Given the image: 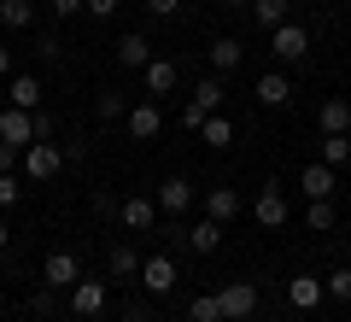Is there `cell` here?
Masks as SVG:
<instances>
[{
	"label": "cell",
	"mask_w": 351,
	"mask_h": 322,
	"mask_svg": "<svg viewBox=\"0 0 351 322\" xmlns=\"http://www.w3.org/2000/svg\"><path fill=\"white\" fill-rule=\"evenodd\" d=\"M18 170H24V182H53V176L64 170V147H53V141H29V147L18 152Z\"/></svg>",
	"instance_id": "6da1fadb"
},
{
	"label": "cell",
	"mask_w": 351,
	"mask_h": 322,
	"mask_svg": "<svg viewBox=\"0 0 351 322\" xmlns=\"http://www.w3.org/2000/svg\"><path fill=\"white\" fill-rule=\"evenodd\" d=\"M269 53H276L281 65H299L304 53H311V30L293 24V18H287V24H276V30H269Z\"/></svg>",
	"instance_id": "7a4b0ae2"
},
{
	"label": "cell",
	"mask_w": 351,
	"mask_h": 322,
	"mask_svg": "<svg viewBox=\"0 0 351 322\" xmlns=\"http://www.w3.org/2000/svg\"><path fill=\"white\" fill-rule=\"evenodd\" d=\"M82 281V264H76V252H47V264H41V287H53V293H71V287Z\"/></svg>",
	"instance_id": "3957f363"
},
{
	"label": "cell",
	"mask_w": 351,
	"mask_h": 322,
	"mask_svg": "<svg viewBox=\"0 0 351 322\" xmlns=\"http://www.w3.org/2000/svg\"><path fill=\"white\" fill-rule=\"evenodd\" d=\"M106 299H112V293H106V281H88V275H82V281L71 287V317H76V322L106 317Z\"/></svg>",
	"instance_id": "277c9868"
},
{
	"label": "cell",
	"mask_w": 351,
	"mask_h": 322,
	"mask_svg": "<svg viewBox=\"0 0 351 322\" xmlns=\"http://www.w3.org/2000/svg\"><path fill=\"white\" fill-rule=\"evenodd\" d=\"M36 141V112H18V106H0V147L24 152Z\"/></svg>",
	"instance_id": "5b68a950"
},
{
	"label": "cell",
	"mask_w": 351,
	"mask_h": 322,
	"mask_svg": "<svg viewBox=\"0 0 351 322\" xmlns=\"http://www.w3.org/2000/svg\"><path fill=\"white\" fill-rule=\"evenodd\" d=\"M147 293H176V258L170 252H152V258H141V275H135Z\"/></svg>",
	"instance_id": "8992f818"
},
{
	"label": "cell",
	"mask_w": 351,
	"mask_h": 322,
	"mask_svg": "<svg viewBox=\"0 0 351 322\" xmlns=\"http://www.w3.org/2000/svg\"><path fill=\"white\" fill-rule=\"evenodd\" d=\"M217 305H223V322H246L252 310H258V287L252 281H228L223 293H217Z\"/></svg>",
	"instance_id": "52a82bcc"
},
{
	"label": "cell",
	"mask_w": 351,
	"mask_h": 322,
	"mask_svg": "<svg viewBox=\"0 0 351 322\" xmlns=\"http://www.w3.org/2000/svg\"><path fill=\"white\" fill-rule=\"evenodd\" d=\"M6 106H18V112H41V76L12 71V76H6Z\"/></svg>",
	"instance_id": "ba28073f"
},
{
	"label": "cell",
	"mask_w": 351,
	"mask_h": 322,
	"mask_svg": "<svg viewBox=\"0 0 351 322\" xmlns=\"http://www.w3.org/2000/svg\"><path fill=\"white\" fill-rule=\"evenodd\" d=\"M316 129L322 135H351V94H334L316 106Z\"/></svg>",
	"instance_id": "9c48e42d"
},
{
	"label": "cell",
	"mask_w": 351,
	"mask_h": 322,
	"mask_svg": "<svg viewBox=\"0 0 351 322\" xmlns=\"http://www.w3.org/2000/svg\"><path fill=\"white\" fill-rule=\"evenodd\" d=\"M252 217H258L263 229H281V223H287V199H281L276 182H263V187H258V199H252Z\"/></svg>",
	"instance_id": "30bf717a"
},
{
	"label": "cell",
	"mask_w": 351,
	"mask_h": 322,
	"mask_svg": "<svg viewBox=\"0 0 351 322\" xmlns=\"http://www.w3.org/2000/svg\"><path fill=\"white\" fill-rule=\"evenodd\" d=\"M117 217H123V229H135V235H147V229L158 223V199H147V194H129L123 205H117Z\"/></svg>",
	"instance_id": "8fae6325"
},
{
	"label": "cell",
	"mask_w": 351,
	"mask_h": 322,
	"mask_svg": "<svg viewBox=\"0 0 351 322\" xmlns=\"http://www.w3.org/2000/svg\"><path fill=\"white\" fill-rule=\"evenodd\" d=\"M152 199H158V211L182 217V211L193 205V182H188V176H164V182H158V194H152Z\"/></svg>",
	"instance_id": "7c38bea8"
},
{
	"label": "cell",
	"mask_w": 351,
	"mask_h": 322,
	"mask_svg": "<svg viewBox=\"0 0 351 322\" xmlns=\"http://www.w3.org/2000/svg\"><path fill=\"white\" fill-rule=\"evenodd\" d=\"M299 187H304V199H334V164H322V159H311V164H304V170H299Z\"/></svg>",
	"instance_id": "4fadbf2b"
},
{
	"label": "cell",
	"mask_w": 351,
	"mask_h": 322,
	"mask_svg": "<svg viewBox=\"0 0 351 322\" xmlns=\"http://www.w3.org/2000/svg\"><path fill=\"white\" fill-rule=\"evenodd\" d=\"M322 299H328L322 275H293V281H287V305H293V310H316Z\"/></svg>",
	"instance_id": "5bb4252c"
},
{
	"label": "cell",
	"mask_w": 351,
	"mask_h": 322,
	"mask_svg": "<svg viewBox=\"0 0 351 322\" xmlns=\"http://www.w3.org/2000/svg\"><path fill=\"white\" fill-rule=\"evenodd\" d=\"M123 124H129V135H135V141H152V135L164 129V112L152 106V100H141V106H129V117H123Z\"/></svg>",
	"instance_id": "9a60e30c"
},
{
	"label": "cell",
	"mask_w": 351,
	"mask_h": 322,
	"mask_svg": "<svg viewBox=\"0 0 351 322\" xmlns=\"http://www.w3.org/2000/svg\"><path fill=\"white\" fill-rule=\"evenodd\" d=\"M117 65H123V71H147L152 65V41L141 36V30H129V36L117 41Z\"/></svg>",
	"instance_id": "2e32d148"
},
{
	"label": "cell",
	"mask_w": 351,
	"mask_h": 322,
	"mask_svg": "<svg viewBox=\"0 0 351 322\" xmlns=\"http://www.w3.org/2000/svg\"><path fill=\"white\" fill-rule=\"evenodd\" d=\"M252 94H258V106H269V112H276V106H287V100H293V82H287L281 71H263Z\"/></svg>",
	"instance_id": "e0dca14e"
},
{
	"label": "cell",
	"mask_w": 351,
	"mask_h": 322,
	"mask_svg": "<svg viewBox=\"0 0 351 322\" xmlns=\"http://www.w3.org/2000/svg\"><path fill=\"white\" fill-rule=\"evenodd\" d=\"M106 270H112V281H135L141 275V252L129 246V240H117V246L106 252Z\"/></svg>",
	"instance_id": "ac0fdd59"
},
{
	"label": "cell",
	"mask_w": 351,
	"mask_h": 322,
	"mask_svg": "<svg viewBox=\"0 0 351 322\" xmlns=\"http://www.w3.org/2000/svg\"><path fill=\"white\" fill-rule=\"evenodd\" d=\"M240 59H246V41H234V36H217V41H211V71H217V76L240 71Z\"/></svg>",
	"instance_id": "d6986e66"
},
{
	"label": "cell",
	"mask_w": 351,
	"mask_h": 322,
	"mask_svg": "<svg viewBox=\"0 0 351 322\" xmlns=\"http://www.w3.org/2000/svg\"><path fill=\"white\" fill-rule=\"evenodd\" d=\"M205 217H217V223H234V217H240V194H234V187H211V194H205Z\"/></svg>",
	"instance_id": "ffe728a7"
},
{
	"label": "cell",
	"mask_w": 351,
	"mask_h": 322,
	"mask_svg": "<svg viewBox=\"0 0 351 322\" xmlns=\"http://www.w3.org/2000/svg\"><path fill=\"white\" fill-rule=\"evenodd\" d=\"M188 246L199 252V258H211V252L223 246V223H217V217H199V223L188 229Z\"/></svg>",
	"instance_id": "44dd1931"
},
{
	"label": "cell",
	"mask_w": 351,
	"mask_h": 322,
	"mask_svg": "<svg viewBox=\"0 0 351 322\" xmlns=\"http://www.w3.org/2000/svg\"><path fill=\"white\" fill-rule=\"evenodd\" d=\"M141 76H147V94H170L176 88V59H158V53H152V65Z\"/></svg>",
	"instance_id": "7402d4cb"
},
{
	"label": "cell",
	"mask_w": 351,
	"mask_h": 322,
	"mask_svg": "<svg viewBox=\"0 0 351 322\" xmlns=\"http://www.w3.org/2000/svg\"><path fill=\"white\" fill-rule=\"evenodd\" d=\"M223 94H228V88H223V76H205V82H193V106H199V112H223Z\"/></svg>",
	"instance_id": "603a6c76"
},
{
	"label": "cell",
	"mask_w": 351,
	"mask_h": 322,
	"mask_svg": "<svg viewBox=\"0 0 351 322\" xmlns=\"http://www.w3.org/2000/svg\"><path fill=\"white\" fill-rule=\"evenodd\" d=\"M0 24L6 30H29L36 24V0H0Z\"/></svg>",
	"instance_id": "cb8c5ba5"
},
{
	"label": "cell",
	"mask_w": 351,
	"mask_h": 322,
	"mask_svg": "<svg viewBox=\"0 0 351 322\" xmlns=\"http://www.w3.org/2000/svg\"><path fill=\"white\" fill-rule=\"evenodd\" d=\"M199 135H205V147H234V124H228L223 112H211V117H205V124H199Z\"/></svg>",
	"instance_id": "d4e9b609"
},
{
	"label": "cell",
	"mask_w": 351,
	"mask_h": 322,
	"mask_svg": "<svg viewBox=\"0 0 351 322\" xmlns=\"http://www.w3.org/2000/svg\"><path fill=\"white\" fill-rule=\"evenodd\" d=\"M287 12H293V0H252V18H258L263 30H276V24H287Z\"/></svg>",
	"instance_id": "484cf974"
},
{
	"label": "cell",
	"mask_w": 351,
	"mask_h": 322,
	"mask_svg": "<svg viewBox=\"0 0 351 322\" xmlns=\"http://www.w3.org/2000/svg\"><path fill=\"white\" fill-rule=\"evenodd\" d=\"M94 112H100L106 124H117V117H129V100L117 94V88H100V94H94Z\"/></svg>",
	"instance_id": "4316f807"
},
{
	"label": "cell",
	"mask_w": 351,
	"mask_h": 322,
	"mask_svg": "<svg viewBox=\"0 0 351 322\" xmlns=\"http://www.w3.org/2000/svg\"><path fill=\"white\" fill-rule=\"evenodd\" d=\"M304 223H311V235H328V229H334V199H311Z\"/></svg>",
	"instance_id": "83f0119b"
},
{
	"label": "cell",
	"mask_w": 351,
	"mask_h": 322,
	"mask_svg": "<svg viewBox=\"0 0 351 322\" xmlns=\"http://www.w3.org/2000/svg\"><path fill=\"white\" fill-rule=\"evenodd\" d=\"M322 164H351V135H322Z\"/></svg>",
	"instance_id": "f1b7e54d"
},
{
	"label": "cell",
	"mask_w": 351,
	"mask_h": 322,
	"mask_svg": "<svg viewBox=\"0 0 351 322\" xmlns=\"http://www.w3.org/2000/svg\"><path fill=\"white\" fill-rule=\"evenodd\" d=\"M322 287H328V299H346V305H351V264L328 270V275H322Z\"/></svg>",
	"instance_id": "f546056e"
},
{
	"label": "cell",
	"mask_w": 351,
	"mask_h": 322,
	"mask_svg": "<svg viewBox=\"0 0 351 322\" xmlns=\"http://www.w3.org/2000/svg\"><path fill=\"white\" fill-rule=\"evenodd\" d=\"M188 317H193V322H223V305H217V293H199V299L188 305Z\"/></svg>",
	"instance_id": "4dcf8cb0"
},
{
	"label": "cell",
	"mask_w": 351,
	"mask_h": 322,
	"mask_svg": "<svg viewBox=\"0 0 351 322\" xmlns=\"http://www.w3.org/2000/svg\"><path fill=\"white\" fill-rule=\"evenodd\" d=\"M18 194H24V187H18V170H6V176H0V211H12Z\"/></svg>",
	"instance_id": "1f68e13d"
},
{
	"label": "cell",
	"mask_w": 351,
	"mask_h": 322,
	"mask_svg": "<svg viewBox=\"0 0 351 322\" xmlns=\"http://www.w3.org/2000/svg\"><path fill=\"white\" fill-rule=\"evenodd\" d=\"M29 310H36V317H53V287H36V293H29Z\"/></svg>",
	"instance_id": "d6a6232c"
},
{
	"label": "cell",
	"mask_w": 351,
	"mask_h": 322,
	"mask_svg": "<svg viewBox=\"0 0 351 322\" xmlns=\"http://www.w3.org/2000/svg\"><path fill=\"white\" fill-rule=\"evenodd\" d=\"M117 6H123V0H82V12H88V18H112Z\"/></svg>",
	"instance_id": "836d02e7"
},
{
	"label": "cell",
	"mask_w": 351,
	"mask_h": 322,
	"mask_svg": "<svg viewBox=\"0 0 351 322\" xmlns=\"http://www.w3.org/2000/svg\"><path fill=\"white\" fill-rule=\"evenodd\" d=\"M141 6H147L152 18H176V12H182V0H141Z\"/></svg>",
	"instance_id": "e575fe53"
},
{
	"label": "cell",
	"mask_w": 351,
	"mask_h": 322,
	"mask_svg": "<svg viewBox=\"0 0 351 322\" xmlns=\"http://www.w3.org/2000/svg\"><path fill=\"white\" fill-rule=\"evenodd\" d=\"M205 117H211V112H199L193 100H188V106H182V129H193V135H199V124H205Z\"/></svg>",
	"instance_id": "d590c367"
},
{
	"label": "cell",
	"mask_w": 351,
	"mask_h": 322,
	"mask_svg": "<svg viewBox=\"0 0 351 322\" xmlns=\"http://www.w3.org/2000/svg\"><path fill=\"white\" fill-rule=\"evenodd\" d=\"M36 53H41V59H59L64 41H59V36H41V41H36Z\"/></svg>",
	"instance_id": "8d00e7d4"
},
{
	"label": "cell",
	"mask_w": 351,
	"mask_h": 322,
	"mask_svg": "<svg viewBox=\"0 0 351 322\" xmlns=\"http://www.w3.org/2000/svg\"><path fill=\"white\" fill-rule=\"evenodd\" d=\"M47 6H53V18H76L82 12V0H47Z\"/></svg>",
	"instance_id": "74e56055"
},
{
	"label": "cell",
	"mask_w": 351,
	"mask_h": 322,
	"mask_svg": "<svg viewBox=\"0 0 351 322\" xmlns=\"http://www.w3.org/2000/svg\"><path fill=\"white\" fill-rule=\"evenodd\" d=\"M53 129H59V124H53L47 112H36V141H53Z\"/></svg>",
	"instance_id": "f35d334b"
},
{
	"label": "cell",
	"mask_w": 351,
	"mask_h": 322,
	"mask_svg": "<svg viewBox=\"0 0 351 322\" xmlns=\"http://www.w3.org/2000/svg\"><path fill=\"white\" fill-rule=\"evenodd\" d=\"M123 322H152V305H141V299H135V305L123 310Z\"/></svg>",
	"instance_id": "ab89813d"
},
{
	"label": "cell",
	"mask_w": 351,
	"mask_h": 322,
	"mask_svg": "<svg viewBox=\"0 0 351 322\" xmlns=\"http://www.w3.org/2000/svg\"><path fill=\"white\" fill-rule=\"evenodd\" d=\"M6 170H18V147H0V176Z\"/></svg>",
	"instance_id": "60d3db41"
},
{
	"label": "cell",
	"mask_w": 351,
	"mask_h": 322,
	"mask_svg": "<svg viewBox=\"0 0 351 322\" xmlns=\"http://www.w3.org/2000/svg\"><path fill=\"white\" fill-rule=\"evenodd\" d=\"M0 76H12V47H0Z\"/></svg>",
	"instance_id": "b9f144b4"
},
{
	"label": "cell",
	"mask_w": 351,
	"mask_h": 322,
	"mask_svg": "<svg viewBox=\"0 0 351 322\" xmlns=\"http://www.w3.org/2000/svg\"><path fill=\"white\" fill-rule=\"evenodd\" d=\"M6 240H12V229H6V223H0V252H6Z\"/></svg>",
	"instance_id": "7bdbcfd3"
},
{
	"label": "cell",
	"mask_w": 351,
	"mask_h": 322,
	"mask_svg": "<svg viewBox=\"0 0 351 322\" xmlns=\"http://www.w3.org/2000/svg\"><path fill=\"white\" fill-rule=\"evenodd\" d=\"M223 6H252V0H223Z\"/></svg>",
	"instance_id": "ee69618b"
}]
</instances>
